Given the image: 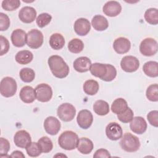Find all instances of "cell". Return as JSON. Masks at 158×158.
<instances>
[{"mask_svg":"<svg viewBox=\"0 0 158 158\" xmlns=\"http://www.w3.org/2000/svg\"><path fill=\"white\" fill-rule=\"evenodd\" d=\"M146 96L151 101L157 102L158 101V85L157 83L151 85L148 87Z\"/></svg>","mask_w":158,"mask_h":158,"instance_id":"cell-35","label":"cell"},{"mask_svg":"<svg viewBox=\"0 0 158 158\" xmlns=\"http://www.w3.org/2000/svg\"><path fill=\"white\" fill-rule=\"evenodd\" d=\"M17 82L12 77H6L3 78L0 83V93L6 98L13 96L17 92Z\"/></svg>","mask_w":158,"mask_h":158,"instance_id":"cell-4","label":"cell"},{"mask_svg":"<svg viewBox=\"0 0 158 158\" xmlns=\"http://www.w3.org/2000/svg\"><path fill=\"white\" fill-rule=\"evenodd\" d=\"M147 119L149 123L153 127H158V111L156 110L149 112L147 115Z\"/></svg>","mask_w":158,"mask_h":158,"instance_id":"cell-43","label":"cell"},{"mask_svg":"<svg viewBox=\"0 0 158 158\" xmlns=\"http://www.w3.org/2000/svg\"><path fill=\"white\" fill-rule=\"evenodd\" d=\"M33 53L28 50L20 51L15 55L16 62L22 65H25L30 63L33 60Z\"/></svg>","mask_w":158,"mask_h":158,"instance_id":"cell-27","label":"cell"},{"mask_svg":"<svg viewBox=\"0 0 158 158\" xmlns=\"http://www.w3.org/2000/svg\"><path fill=\"white\" fill-rule=\"evenodd\" d=\"M84 44L81 40L78 38H73L68 43V49L70 52L78 54L83 51Z\"/></svg>","mask_w":158,"mask_h":158,"instance_id":"cell-32","label":"cell"},{"mask_svg":"<svg viewBox=\"0 0 158 158\" xmlns=\"http://www.w3.org/2000/svg\"><path fill=\"white\" fill-rule=\"evenodd\" d=\"M113 48L115 51L120 54L127 53L131 48V43L125 37H119L115 40L113 43Z\"/></svg>","mask_w":158,"mask_h":158,"instance_id":"cell-18","label":"cell"},{"mask_svg":"<svg viewBox=\"0 0 158 158\" xmlns=\"http://www.w3.org/2000/svg\"><path fill=\"white\" fill-rule=\"evenodd\" d=\"M91 60L85 56L78 57L73 62L74 69L80 73H83L88 71L91 65Z\"/></svg>","mask_w":158,"mask_h":158,"instance_id":"cell-20","label":"cell"},{"mask_svg":"<svg viewBox=\"0 0 158 158\" xmlns=\"http://www.w3.org/2000/svg\"><path fill=\"white\" fill-rule=\"evenodd\" d=\"M10 149V143L7 139L4 138H0V156H6Z\"/></svg>","mask_w":158,"mask_h":158,"instance_id":"cell-41","label":"cell"},{"mask_svg":"<svg viewBox=\"0 0 158 158\" xmlns=\"http://www.w3.org/2000/svg\"><path fill=\"white\" fill-rule=\"evenodd\" d=\"M14 142L17 147L26 148V147L31 142V138L28 132L22 130L17 131L15 134L14 136Z\"/></svg>","mask_w":158,"mask_h":158,"instance_id":"cell-13","label":"cell"},{"mask_svg":"<svg viewBox=\"0 0 158 158\" xmlns=\"http://www.w3.org/2000/svg\"><path fill=\"white\" fill-rule=\"evenodd\" d=\"M36 98L38 101L42 102H48L52 96L51 87L46 83H41L37 85L35 89Z\"/></svg>","mask_w":158,"mask_h":158,"instance_id":"cell-8","label":"cell"},{"mask_svg":"<svg viewBox=\"0 0 158 158\" xmlns=\"http://www.w3.org/2000/svg\"><path fill=\"white\" fill-rule=\"evenodd\" d=\"M120 66L122 70L126 72H134L138 69L139 61L135 56H126L122 59Z\"/></svg>","mask_w":158,"mask_h":158,"instance_id":"cell-9","label":"cell"},{"mask_svg":"<svg viewBox=\"0 0 158 158\" xmlns=\"http://www.w3.org/2000/svg\"><path fill=\"white\" fill-rule=\"evenodd\" d=\"M128 104L123 98H117L114 101L111 106V110L115 114H119L123 112L128 108Z\"/></svg>","mask_w":158,"mask_h":158,"instance_id":"cell-28","label":"cell"},{"mask_svg":"<svg viewBox=\"0 0 158 158\" xmlns=\"http://www.w3.org/2000/svg\"><path fill=\"white\" fill-rule=\"evenodd\" d=\"M52 20V16L48 13H41L36 18V22L40 28L48 25Z\"/></svg>","mask_w":158,"mask_h":158,"instance_id":"cell-37","label":"cell"},{"mask_svg":"<svg viewBox=\"0 0 158 158\" xmlns=\"http://www.w3.org/2000/svg\"><path fill=\"white\" fill-rule=\"evenodd\" d=\"M102 10L109 17H115L121 12L122 6L117 1H109L104 5Z\"/></svg>","mask_w":158,"mask_h":158,"instance_id":"cell-17","label":"cell"},{"mask_svg":"<svg viewBox=\"0 0 158 158\" xmlns=\"http://www.w3.org/2000/svg\"><path fill=\"white\" fill-rule=\"evenodd\" d=\"M78 140V136L75 132L67 130L62 132L59 136L58 143L61 148L70 151L77 148Z\"/></svg>","mask_w":158,"mask_h":158,"instance_id":"cell-2","label":"cell"},{"mask_svg":"<svg viewBox=\"0 0 158 158\" xmlns=\"http://www.w3.org/2000/svg\"><path fill=\"white\" fill-rule=\"evenodd\" d=\"M157 42L152 38H146L140 43L139 51L145 56H152L157 52Z\"/></svg>","mask_w":158,"mask_h":158,"instance_id":"cell-6","label":"cell"},{"mask_svg":"<svg viewBox=\"0 0 158 158\" xmlns=\"http://www.w3.org/2000/svg\"><path fill=\"white\" fill-rule=\"evenodd\" d=\"M107 67V72L105 76L101 78L102 80L105 81H111L115 78L117 75V70L111 64H106Z\"/></svg>","mask_w":158,"mask_h":158,"instance_id":"cell-39","label":"cell"},{"mask_svg":"<svg viewBox=\"0 0 158 158\" xmlns=\"http://www.w3.org/2000/svg\"><path fill=\"white\" fill-rule=\"evenodd\" d=\"M44 128L48 134L55 135L57 134L60 129V123L57 118L49 116L44 122Z\"/></svg>","mask_w":158,"mask_h":158,"instance_id":"cell-12","label":"cell"},{"mask_svg":"<svg viewBox=\"0 0 158 158\" xmlns=\"http://www.w3.org/2000/svg\"><path fill=\"white\" fill-rule=\"evenodd\" d=\"M19 96L23 102L27 104L33 102L36 99L35 90L30 86H23L20 89Z\"/></svg>","mask_w":158,"mask_h":158,"instance_id":"cell-21","label":"cell"},{"mask_svg":"<svg viewBox=\"0 0 158 158\" xmlns=\"http://www.w3.org/2000/svg\"><path fill=\"white\" fill-rule=\"evenodd\" d=\"M43 43V35L37 29H32L27 34V44L32 49H38Z\"/></svg>","mask_w":158,"mask_h":158,"instance_id":"cell-7","label":"cell"},{"mask_svg":"<svg viewBox=\"0 0 158 158\" xmlns=\"http://www.w3.org/2000/svg\"><path fill=\"white\" fill-rule=\"evenodd\" d=\"M10 26V20L9 17L2 12L0 13V30L6 31Z\"/></svg>","mask_w":158,"mask_h":158,"instance_id":"cell-42","label":"cell"},{"mask_svg":"<svg viewBox=\"0 0 158 158\" xmlns=\"http://www.w3.org/2000/svg\"><path fill=\"white\" fill-rule=\"evenodd\" d=\"M10 39L14 46L23 47L27 43V33L22 29H16L12 31Z\"/></svg>","mask_w":158,"mask_h":158,"instance_id":"cell-19","label":"cell"},{"mask_svg":"<svg viewBox=\"0 0 158 158\" xmlns=\"http://www.w3.org/2000/svg\"><path fill=\"white\" fill-rule=\"evenodd\" d=\"M145 20L151 25L158 23V10L156 8H149L147 9L144 15Z\"/></svg>","mask_w":158,"mask_h":158,"instance_id":"cell-31","label":"cell"},{"mask_svg":"<svg viewBox=\"0 0 158 158\" xmlns=\"http://www.w3.org/2000/svg\"><path fill=\"white\" fill-rule=\"evenodd\" d=\"M1 6L2 9L6 10L12 11L20 7V1L19 0H4Z\"/></svg>","mask_w":158,"mask_h":158,"instance_id":"cell-38","label":"cell"},{"mask_svg":"<svg viewBox=\"0 0 158 158\" xmlns=\"http://www.w3.org/2000/svg\"><path fill=\"white\" fill-rule=\"evenodd\" d=\"M49 69L53 75L58 78H64L69 73V67L64 60L59 56L53 55L48 60Z\"/></svg>","mask_w":158,"mask_h":158,"instance_id":"cell-1","label":"cell"},{"mask_svg":"<svg viewBox=\"0 0 158 158\" xmlns=\"http://www.w3.org/2000/svg\"><path fill=\"white\" fill-rule=\"evenodd\" d=\"M0 43H1V52L0 56H3L6 54L9 49V43L6 38L2 35L0 36Z\"/></svg>","mask_w":158,"mask_h":158,"instance_id":"cell-44","label":"cell"},{"mask_svg":"<svg viewBox=\"0 0 158 158\" xmlns=\"http://www.w3.org/2000/svg\"><path fill=\"white\" fill-rule=\"evenodd\" d=\"M130 128L133 133L141 135L146 131L147 123L143 117L136 116L133 117L130 122Z\"/></svg>","mask_w":158,"mask_h":158,"instance_id":"cell-14","label":"cell"},{"mask_svg":"<svg viewBox=\"0 0 158 158\" xmlns=\"http://www.w3.org/2000/svg\"><path fill=\"white\" fill-rule=\"evenodd\" d=\"M109 104L103 100L96 101L93 105V110L99 115H106L109 112Z\"/></svg>","mask_w":158,"mask_h":158,"instance_id":"cell-30","label":"cell"},{"mask_svg":"<svg viewBox=\"0 0 158 158\" xmlns=\"http://www.w3.org/2000/svg\"><path fill=\"white\" fill-rule=\"evenodd\" d=\"M19 76L22 81L25 83H30L35 79V71L28 67L23 68L19 72Z\"/></svg>","mask_w":158,"mask_h":158,"instance_id":"cell-33","label":"cell"},{"mask_svg":"<svg viewBox=\"0 0 158 158\" xmlns=\"http://www.w3.org/2000/svg\"><path fill=\"white\" fill-rule=\"evenodd\" d=\"M144 73L150 77H157L158 76V63L156 61H148L143 67Z\"/></svg>","mask_w":158,"mask_h":158,"instance_id":"cell-26","label":"cell"},{"mask_svg":"<svg viewBox=\"0 0 158 158\" xmlns=\"http://www.w3.org/2000/svg\"><path fill=\"white\" fill-rule=\"evenodd\" d=\"M36 17V10L30 6L22 7L19 12V18L23 23H30L33 22Z\"/></svg>","mask_w":158,"mask_h":158,"instance_id":"cell-15","label":"cell"},{"mask_svg":"<svg viewBox=\"0 0 158 158\" xmlns=\"http://www.w3.org/2000/svg\"><path fill=\"white\" fill-rule=\"evenodd\" d=\"M89 71L93 76L96 77H98L101 79L106 74V72H107L106 64L98 63V62L94 63L91 64L89 69Z\"/></svg>","mask_w":158,"mask_h":158,"instance_id":"cell-25","label":"cell"},{"mask_svg":"<svg viewBox=\"0 0 158 158\" xmlns=\"http://www.w3.org/2000/svg\"><path fill=\"white\" fill-rule=\"evenodd\" d=\"M38 143L43 153H48L53 148L52 142L48 136H43L40 138L38 141Z\"/></svg>","mask_w":158,"mask_h":158,"instance_id":"cell-34","label":"cell"},{"mask_svg":"<svg viewBox=\"0 0 158 158\" xmlns=\"http://www.w3.org/2000/svg\"><path fill=\"white\" fill-rule=\"evenodd\" d=\"M120 145L123 150L128 152H133L139 149L140 141L136 136L130 133H125L121 138Z\"/></svg>","mask_w":158,"mask_h":158,"instance_id":"cell-3","label":"cell"},{"mask_svg":"<svg viewBox=\"0 0 158 158\" xmlns=\"http://www.w3.org/2000/svg\"><path fill=\"white\" fill-rule=\"evenodd\" d=\"M74 30L79 36L86 35L91 30V25L89 20L85 18H80L74 23Z\"/></svg>","mask_w":158,"mask_h":158,"instance_id":"cell-16","label":"cell"},{"mask_svg":"<svg viewBox=\"0 0 158 158\" xmlns=\"http://www.w3.org/2000/svg\"><path fill=\"white\" fill-rule=\"evenodd\" d=\"M78 151L83 154H89L93 149L94 144L91 139L87 138H80L77 144Z\"/></svg>","mask_w":158,"mask_h":158,"instance_id":"cell-22","label":"cell"},{"mask_svg":"<svg viewBox=\"0 0 158 158\" xmlns=\"http://www.w3.org/2000/svg\"><path fill=\"white\" fill-rule=\"evenodd\" d=\"M10 157H25V155L23 154L22 151H15L12 152Z\"/></svg>","mask_w":158,"mask_h":158,"instance_id":"cell-46","label":"cell"},{"mask_svg":"<svg viewBox=\"0 0 158 158\" xmlns=\"http://www.w3.org/2000/svg\"><path fill=\"white\" fill-rule=\"evenodd\" d=\"M93 157L94 158H99V157H110L111 156L109 153V152L105 149H98L94 154L93 155Z\"/></svg>","mask_w":158,"mask_h":158,"instance_id":"cell-45","label":"cell"},{"mask_svg":"<svg viewBox=\"0 0 158 158\" xmlns=\"http://www.w3.org/2000/svg\"><path fill=\"white\" fill-rule=\"evenodd\" d=\"M91 25L97 31H104L109 27V22L106 17L101 15L94 16L91 20Z\"/></svg>","mask_w":158,"mask_h":158,"instance_id":"cell-23","label":"cell"},{"mask_svg":"<svg viewBox=\"0 0 158 158\" xmlns=\"http://www.w3.org/2000/svg\"><path fill=\"white\" fill-rule=\"evenodd\" d=\"M106 134L109 139L116 141L122 138L123 130L118 123L110 122L106 127Z\"/></svg>","mask_w":158,"mask_h":158,"instance_id":"cell-11","label":"cell"},{"mask_svg":"<svg viewBox=\"0 0 158 158\" xmlns=\"http://www.w3.org/2000/svg\"><path fill=\"white\" fill-rule=\"evenodd\" d=\"M99 88V83L94 80H88L84 83L83 85L84 92L86 94L90 96L96 94L98 93Z\"/></svg>","mask_w":158,"mask_h":158,"instance_id":"cell-29","label":"cell"},{"mask_svg":"<svg viewBox=\"0 0 158 158\" xmlns=\"http://www.w3.org/2000/svg\"><path fill=\"white\" fill-rule=\"evenodd\" d=\"M49 45L54 50L61 49L65 45V39L64 36L58 33H53L49 38Z\"/></svg>","mask_w":158,"mask_h":158,"instance_id":"cell-24","label":"cell"},{"mask_svg":"<svg viewBox=\"0 0 158 158\" xmlns=\"http://www.w3.org/2000/svg\"><path fill=\"white\" fill-rule=\"evenodd\" d=\"M25 149L27 154L30 157H38L42 152L40 145L35 142H31Z\"/></svg>","mask_w":158,"mask_h":158,"instance_id":"cell-36","label":"cell"},{"mask_svg":"<svg viewBox=\"0 0 158 158\" xmlns=\"http://www.w3.org/2000/svg\"><path fill=\"white\" fill-rule=\"evenodd\" d=\"M76 114V109L70 103H64L59 106L57 110V114L59 118L64 122L72 120Z\"/></svg>","mask_w":158,"mask_h":158,"instance_id":"cell-5","label":"cell"},{"mask_svg":"<svg viewBox=\"0 0 158 158\" xmlns=\"http://www.w3.org/2000/svg\"><path fill=\"white\" fill-rule=\"evenodd\" d=\"M133 110L130 107H128L123 112L117 114V118L120 122L126 123L131 121L133 118Z\"/></svg>","mask_w":158,"mask_h":158,"instance_id":"cell-40","label":"cell"},{"mask_svg":"<svg viewBox=\"0 0 158 158\" xmlns=\"http://www.w3.org/2000/svg\"><path fill=\"white\" fill-rule=\"evenodd\" d=\"M93 117L91 112L87 110L83 109L80 110L77 117V122L80 127L83 129H88L92 125Z\"/></svg>","mask_w":158,"mask_h":158,"instance_id":"cell-10","label":"cell"}]
</instances>
